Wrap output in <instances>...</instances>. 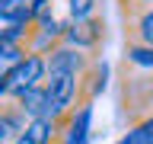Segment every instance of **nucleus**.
Returning a JSON list of instances; mask_svg holds the SVG:
<instances>
[{
	"label": "nucleus",
	"instance_id": "obj_1",
	"mask_svg": "<svg viewBox=\"0 0 153 144\" xmlns=\"http://www.w3.org/2000/svg\"><path fill=\"white\" fill-rule=\"evenodd\" d=\"M42 86H45V93H48V106H51L54 122L67 112V109H74V106L80 103V74H74V70L48 67Z\"/></svg>",
	"mask_w": 153,
	"mask_h": 144
},
{
	"label": "nucleus",
	"instance_id": "obj_2",
	"mask_svg": "<svg viewBox=\"0 0 153 144\" xmlns=\"http://www.w3.org/2000/svg\"><path fill=\"white\" fill-rule=\"evenodd\" d=\"M45 70H48L45 55H38V51H26V55L19 58L7 74H3V96H19L22 90L42 83V80H45Z\"/></svg>",
	"mask_w": 153,
	"mask_h": 144
},
{
	"label": "nucleus",
	"instance_id": "obj_3",
	"mask_svg": "<svg viewBox=\"0 0 153 144\" xmlns=\"http://www.w3.org/2000/svg\"><path fill=\"white\" fill-rule=\"evenodd\" d=\"M61 42H67L74 48H83V51H96L105 42V19L96 16V13L80 16V19H67L64 32H61Z\"/></svg>",
	"mask_w": 153,
	"mask_h": 144
},
{
	"label": "nucleus",
	"instance_id": "obj_4",
	"mask_svg": "<svg viewBox=\"0 0 153 144\" xmlns=\"http://www.w3.org/2000/svg\"><path fill=\"white\" fill-rule=\"evenodd\" d=\"M93 55L83 51V48H74L67 45V42H57L51 51H45V64L48 67H61V70H74V74H83L86 67H89Z\"/></svg>",
	"mask_w": 153,
	"mask_h": 144
},
{
	"label": "nucleus",
	"instance_id": "obj_5",
	"mask_svg": "<svg viewBox=\"0 0 153 144\" xmlns=\"http://www.w3.org/2000/svg\"><path fill=\"white\" fill-rule=\"evenodd\" d=\"M13 141H19V144H48V141H57V122L48 118V115L26 118L22 131H19Z\"/></svg>",
	"mask_w": 153,
	"mask_h": 144
},
{
	"label": "nucleus",
	"instance_id": "obj_6",
	"mask_svg": "<svg viewBox=\"0 0 153 144\" xmlns=\"http://www.w3.org/2000/svg\"><path fill=\"white\" fill-rule=\"evenodd\" d=\"M124 42L153 45V7H143L131 16H124Z\"/></svg>",
	"mask_w": 153,
	"mask_h": 144
},
{
	"label": "nucleus",
	"instance_id": "obj_7",
	"mask_svg": "<svg viewBox=\"0 0 153 144\" xmlns=\"http://www.w3.org/2000/svg\"><path fill=\"white\" fill-rule=\"evenodd\" d=\"M19 103V109L26 112V118H38V115H48V118H54L51 115V106H48V93H45V86L35 83V86H29V90H22L19 96H13Z\"/></svg>",
	"mask_w": 153,
	"mask_h": 144
},
{
	"label": "nucleus",
	"instance_id": "obj_8",
	"mask_svg": "<svg viewBox=\"0 0 153 144\" xmlns=\"http://www.w3.org/2000/svg\"><path fill=\"white\" fill-rule=\"evenodd\" d=\"M35 0H0V22H32Z\"/></svg>",
	"mask_w": 153,
	"mask_h": 144
},
{
	"label": "nucleus",
	"instance_id": "obj_9",
	"mask_svg": "<svg viewBox=\"0 0 153 144\" xmlns=\"http://www.w3.org/2000/svg\"><path fill=\"white\" fill-rule=\"evenodd\" d=\"M124 64L137 67V70H153V45L128 42L124 45Z\"/></svg>",
	"mask_w": 153,
	"mask_h": 144
},
{
	"label": "nucleus",
	"instance_id": "obj_10",
	"mask_svg": "<svg viewBox=\"0 0 153 144\" xmlns=\"http://www.w3.org/2000/svg\"><path fill=\"white\" fill-rule=\"evenodd\" d=\"M121 144H153V115L143 118V122H137L131 131H124Z\"/></svg>",
	"mask_w": 153,
	"mask_h": 144
},
{
	"label": "nucleus",
	"instance_id": "obj_11",
	"mask_svg": "<svg viewBox=\"0 0 153 144\" xmlns=\"http://www.w3.org/2000/svg\"><path fill=\"white\" fill-rule=\"evenodd\" d=\"M96 3H99V0H67V16L70 19L89 16V13H96Z\"/></svg>",
	"mask_w": 153,
	"mask_h": 144
},
{
	"label": "nucleus",
	"instance_id": "obj_12",
	"mask_svg": "<svg viewBox=\"0 0 153 144\" xmlns=\"http://www.w3.org/2000/svg\"><path fill=\"white\" fill-rule=\"evenodd\" d=\"M13 138H16V131H13V125H10L7 112H3V106H0V144H7V141H13Z\"/></svg>",
	"mask_w": 153,
	"mask_h": 144
},
{
	"label": "nucleus",
	"instance_id": "obj_13",
	"mask_svg": "<svg viewBox=\"0 0 153 144\" xmlns=\"http://www.w3.org/2000/svg\"><path fill=\"white\" fill-rule=\"evenodd\" d=\"M143 7H153V0H124V16H131V13H137Z\"/></svg>",
	"mask_w": 153,
	"mask_h": 144
}]
</instances>
